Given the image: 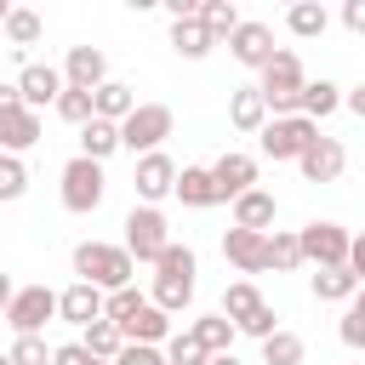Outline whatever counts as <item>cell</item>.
<instances>
[{
  "label": "cell",
  "instance_id": "obj_1",
  "mask_svg": "<svg viewBox=\"0 0 365 365\" xmlns=\"http://www.w3.org/2000/svg\"><path fill=\"white\" fill-rule=\"evenodd\" d=\"M74 274H80L86 285H97V291H125V285H131V274H137V262H131V251H125V245L80 240V245H74Z\"/></svg>",
  "mask_w": 365,
  "mask_h": 365
},
{
  "label": "cell",
  "instance_id": "obj_2",
  "mask_svg": "<svg viewBox=\"0 0 365 365\" xmlns=\"http://www.w3.org/2000/svg\"><path fill=\"white\" fill-rule=\"evenodd\" d=\"M257 91H262V103H268V114L274 120H285V114H302V91H308V80H302V63H297V51H274V63L262 68V80H257Z\"/></svg>",
  "mask_w": 365,
  "mask_h": 365
},
{
  "label": "cell",
  "instance_id": "obj_3",
  "mask_svg": "<svg viewBox=\"0 0 365 365\" xmlns=\"http://www.w3.org/2000/svg\"><path fill=\"white\" fill-rule=\"evenodd\" d=\"M63 211H74V217H91L97 205H103V194H108V177H103V165L97 160H86V154H74L68 165H63Z\"/></svg>",
  "mask_w": 365,
  "mask_h": 365
},
{
  "label": "cell",
  "instance_id": "obj_4",
  "mask_svg": "<svg viewBox=\"0 0 365 365\" xmlns=\"http://www.w3.org/2000/svg\"><path fill=\"white\" fill-rule=\"evenodd\" d=\"M165 245H171L165 211L160 205H131L125 211V251H131V262H160Z\"/></svg>",
  "mask_w": 365,
  "mask_h": 365
},
{
  "label": "cell",
  "instance_id": "obj_5",
  "mask_svg": "<svg viewBox=\"0 0 365 365\" xmlns=\"http://www.w3.org/2000/svg\"><path fill=\"white\" fill-rule=\"evenodd\" d=\"M171 125H177V114L165 103H137V114L120 125V148H131L137 160L143 154H160V143L171 137Z\"/></svg>",
  "mask_w": 365,
  "mask_h": 365
},
{
  "label": "cell",
  "instance_id": "obj_6",
  "mask_svg": "<svg viewBox=\"0 0 365 365\" xmlns=\"http://www.w3.org/2000/svg\"><path fill=\"white\" fill-rule=\"evenodd\" d=\"M314 137H319V125H314L308 114H285V120H268V125L257 131V148H262L268 160H302Z\"/></svg>",
  "mask_w": 365,
  "mask_h": 365
},
{
  "label": "cell",
  "instance_id": "obj_7",
  "mask_svg": "<svg viewBox=\"0 0 365 365\" xmlns=\"http://www.w3.org/2000/svg\"><path fill=\"white\" fill-rule=\"evenodd\" d=\"M297 240H302V262H314V268H348L354 234L342 222H308V228H297Z\"/></svg>",
  "mask_w": 365,
  "mask_h": 365
},
{
  "label": "cell",
  "instance_id": "obj_8",
  "mask_svg": "<svg viewBox=\"0 0 365 365\" xmlns=\"http://www.w3.org/2000/svg\"><path fill=\"white\" fill-rule=\"evenodd\" d=\"M46 319H57V291H46V285H17L11 308H6V325H11L17 336H40Z\"/></svg>",
  "mask_w": 365,
  "mask_h": 365
},
{
  "label": "cell",
  "instance_id": "obj_9",
  "mask_svg": "<svg viewBox=\"0 0 365 365\" xmlns=\"http://www.w3.org/2000/svg\"><path fill=\"white\" fill-rule=\"evenodd\" d=\"M228 51H234V63H245V68H257V74H262V68L274 63V51H279V46H274V29H268V23H257V17H245V23L234 29V40H228Z\"/></svg>",
  "mask_w": 365,
  "mask_h": 365
},
{
  "label": "cell",
  "instance_id": "obj_10",
  "mask_svg": "<svg viewBox=\"0 0 365 365\" xmlns=\"http://www.w3.org/2000/svg\"><path fill=\"white\" fill-rule=\"evenodd\" d=\"M17 91H23V108H57V97L68 91V80H63V68H51V63H23V74H17Z\"/></svg>",
  "mask_w": 365,
  "mask_h": 365
},
{
  "label": "cell",
  "instance_id": "obj_11",
  "mask_svg": "<svg viewBox=\"0 0 365 365\" xmlns=\"http://www.w3.org/2000/svg\"><path fill=\"white\" fill-rule=\"evenodd\" d=\"M131 182H137L143 205H160L165 194H177V160H171L165 148H160V154H143V160H137V177H131Z\"/></svg>",
  "mask_w": 365,
  "mask_h": 365
},
{
  "label": "cell",
  "instance_id": "obj_12",
  "mask_svg": "<svg viewBox=\"0 0 365 365\" xmlns=\"http://www.w3.org/2000/svg\"><path fill=\"white\" fill-rule=\"evenodd\" d=\"M103 302H108V291H97V285H86V279H74L68 291H57V319H68V325H97L103 319Z\"/></svg>",
  "mask_w": 365,
  "mask_h": 365
},
{
  "label": "cell",
  "instance_id": "obj_13",
  "mask_svg": "<svg viewBox=\"0 0 365 365\" xmlns=\"http://www.w3.org/2000/svg\"><path fill=\"white\" fill-rule=\"evenodd\" d=\"M63 80H68L74 91H97V86H108V57H103L97 46H68Z\"/></svg>",
  "mask_w": 365,
  "mask_h": 365
},
{
  "label": "cell",
  "instance_id": "obj_14",
  "mask_svg": "<svg viewBox=\"0 0 365 365\" xmlns=\"http://www.w3.org/2000/svg\"><path fill=\"white\" fill-rule=\"evenodd\" d=\"M342 165H348V148H342L336 137H314V143H308V154L297 160V171H302L308 182H336V177H342Z\"/></svg>",
  "mask_w": 365,
  "mask_h": 365
},
{
  "label": "cell",
  "instance_id": "obj_15",
  "mask_svg": "<svg viewBox=\"0 0 365 365\" xmlns=\"http://www.w3.org/2000/svg\"><path fill=\"white\" fill-rule=\"evenodd\" d=\"M211 177H217V194H222V200H240V194L257 188V160L240 154V148H228V154L211 165Z\"/></svg>",
  "mask_w": 365,
  "mask_h": 365
},
{
  "label": "cell",
  "instance_id": "obj_16",
  "mask_svg": "<svg viewBox=\"0 0 365 365\" xmlns=\"http://www.w3.org/2000/svg\"><path fill=\"white\" fill-rule=\"evenodd\" d=\"M222 257H228L240 274H262V268H268V234L228 228V234H222Z\"/></svg>",
  "mask_w": 365,
  "mask_h": 365
},
{
  "label": "cell",
  "instance_id": "obj_17",
  "mask_svg": "<svg viewBox=\"0 0 365 365\" xmlns=\"http://www.w3.org/2000/svg\"><path fill=\"white\" fill-rule=\"evenodd\" d=\"M120 336L125 342H148V348H165L171 342V314L165 308H154V302H143L125 325H120Z\"/></svg>",
  "mask_w": 365,
  "mask_h": 365
},
{
  "label": "cell",
  "instance_id": "obj_18",
  "mask_svg": "<svg viewBox=\"0 0 365 365\" xmlns=\"http://www.w3.org/2000/svg\"><path fill=\"white\" fill-rule=\"evenodd\" d=\"M40 143V114L34 108H11V114H0V154H29Z\"/></svg>",
  "mask_w": 365,
  "mask_h": 365
},
{
  "label": "cell",
  "instance_id": "obj_19",
  "mask_svg": "<svg viewBox=\"0 0 365 365\" xmlns=\"http://www.w3.org/2000/svg\"><path fill=\"white\" fill-rule=\"evenodd\" d=\"M177 200L188 205V211H211L222 194H217V177H211V165H182L177 171Z\"/></svg>",
  "mask_w": 365,
  "mask_h": 365
},
{
  "label": "cell",
  "instance_id": "obj_20",
  "mask_svg": "<svg viewBox=\"0 0 365 365\" xmlns=\"http://www.w3.org/2000/svg\"><path fill=\"white\" fill-rule=\"evenodd\" d=\"M268 120H274V114H268V103H262L257 86H240V91L228 97V125H234V131H251V137H257Z\"/></svg>",
  "mask_w": 365,
  "mask_h": 365
},
{
  "label": "cell",
  "instance_id": "obj_21",
  "mask_svg": "<svg viewBox=\"0 0 365 365\" xmlns=\"http://www.w3.org/2000/svg\"><path fill=\"white\" fill-rule=\"evenodd\" d=\"M262 308H268V302H262V291H257L251 279H234V285L222 291V308H217V314H222V319H234V331H245Z\"/></svg>",
  "mask_w": 365,
  "mask_h": 365
},
{
  "label": "cell",
  "instance_id": "obj_22",
  "mask_svg": "<svg viewBox=\"0 0 365 365\" xmlns=\"http://www.w3.org/2000/svg\"><path fill=\"white\" fill-rule=\"evenodd\" d=\"M274 194L268 188H251V194H240L234 200V228H251V234H268L274 228Z\"/></svg>",
  "mask_w": 365,
  "mask_h": 365
},
{
  "label": "cell",
  "instance_id": "obj_23",
  "mask_svg": "<svg viewBox=\"0 0 365 365\" xmlns=\"http://www.w3.org/2000/svg\"><path fill=\"white\" fill-rule=\"evenodd\" d=\"M188 336L217 359V354H234V336H240V331H234V319H222V314H200V319L188 325Z\"/></svg>",
  "mask_w": 365,
  "mask_h": 365
},
{
  "label": "cell",
  "instance_id": "obj_24",
  "mask_svg": "<svg viewBox=\"0 0 365 365\" xmlns=\"http://www.w3.org/2000/svg\"><path fill=\"white\" fill-rule=\"evenodd\" d=\"M91 103H97V120H114V125H125V120L137 114V97H131V86H125V80L97 86V91H91Z\"/></svg>",
  "mask_w": 365,
  "mask_h": 365
},
{
  "label": "cell",
  "instance_id": "obj_25",
  "mask_svg": "<svg viewBox=\"0 0 365 365\" xmlns=\"http://www.w3.org/2000/svg\"><path fill=\"white\" fill-rule=\"evenodd\" d=\"M148 302L165 308V314H182L194 302V274H154V297Z\"/></svg>",
  "mask_w": 365,
  "mask_h": 365
},
{
  "label": "cell",
  "instance_id": "obj_26",
  "mask_svg": "<svg viewBox=\"0 0 365 365\" xmlns=\"http://www.w3.org/2000/svg\"><path fill=\"white\" fill-rule=\"evenodd\" d=\"M285 29H291L297 40H319V34L331 29V11H325L319 0H297V6L285 11Z\"/></svg>",
  "mask_w": 365,
  "mask_h": 365
},
{
  "label": "cell",
  "instance_id": "obj_27",
  "mask_svg": "<svg viewBox=\"0 0 365 365\" xmlns=\"http://www.w3.org/2000/svg\"><path fill=\"white\" fill-rule=\"evenodd\" d=\"M211 34H205V23L200 17H188V23H171V51L177 57H188V63H200V57H211Z\"/></svg>",
  "mask_w": 365,
  "mask_h": 365
},
{
  "label": "cell",
  "instance_id": "obj_28",
  "mask_svg": "<svg viewBox=\"0 0 365 365\" xmlns=\"http://www.w3.org/2000/svg\"><path fill=\"white\" fill-rule=\"evenodd\" d=\"M80 348H86L91 359H103V365H114V359H120V348H125V336H120V325H114V319H97V325H86V336H80Z\"/></svg>",
  "mask_w": 365,
  "mask_h": 365
},
{
  "label": "cell",
  "instance_id": "obj_29",
  "mask_svg": "<svg viewBox=\"0 0 365 365\" xmlns=\"http://www.w3.org/2000/svg\"><path fill=\"white\" fill-rule=\"evenodd\" d=\"M200 23H205L211 40H234V29H240L245 17H240L234 0H200Z\"/></svg>",
  "mask_w": 365,
  "mask_h": 365
},
{
  "label": "cell",
  "instance_id": "obj_30",
  "mask_svg": "<svg viewBox=\"0 0 365 365\" xmlns=\"http://www.w3.org/2000/svg\"><path fill=\"white\" fill-rule=\"evenodd\" d=\"M114 148H120V125H114V120H91V125H80V154H86V160L103 165Z\"/></svg>",
  "mask_w": 365,
  "mask_h": 365
},
{
  "label": "cell",
  "instance_id": "obj_31",
  "mask_svg": "<svg viewBox=\"0 0 365 365\" xmlns=\"http://www.w3.org/2000/svg\"><path fill=\"white\" fill-rule=\"evenodd\" d=\"M308 285H314V297H319V302H354V291H359L354 268H319Z\"/></svg>",
  "mask_w": 365,
  "mask_h": 365
},
{
  "label": "cell",
  "instance_id": "obj_32",
  "mask_svg": "<svg viewBox=\"0 0 365 365\" xmlns=\"http://www.w3.org/2000/svg\"><path fill=\"white\" fill-rule=\"evenodd\" d=\"M342 108V86H331V80H308V91H302V114L319 125L325 114H336Z\"/></svg>",
  "mask_w": 365,
  "mask_h": 365
},
{
  "label": "cell",
  "instance_id": "obj_33",
  "mask_svg": "<svg viewBox=\"0 0 365 365\" xmlns=\"http://www.w3.org/2000/svg\"><path fill=\"white\" fill-rule=\"evenodd\" d=\"M6 40H11V51H29V46L40 40V11L11 6V17H6Z\"/></svg>",
  "mask_w": 365,
  "mask_h": 365
},
{
  "label": "cell",
  "instance_id": "obj_34",
  "mask_svg": "<svg viewBox=\"0 0 365 365\" xmlns=\"http://www.w3.org/2000/svg\"><path fill=\"white\" fill-rule=\"evenodd\" d=\"M268 268L274 274H291V268H302V240L297 234H268Z\"/></svg>",
  "mask_w": 365,
  "mask_h": 365
},
{
  "label": "cell",
  "instance_id": "obj_35",
  "mask_svg": "<svg viewBox=\"0 0 365 365\" xmlns=\"http://www.w3.org/2000/svg\"><path fill=\"white\" fill-rule=\"evenodd\" d=\"M262 365H302V336L279 325V331L262 342Z\"/></svg>",
  "mask_w": 365,
  "mask_h": 365
},
{
  "label": "cell",
  "instance_id": "obj_36",
  "mask_svg": "<svg viewBox=\"0 0 365 365\" xmlns=\"http://www.w3.org/2000/svg\"><path fill=\"white\" fill-rule=\"evenodd\" d=\"M57 120H68V125H91V120H97L91 91H74V86H68V91L57 97Z\"/></svg>",
  "mask_w": 365,
  "mask_h": 365
},
{
  "label": "cell",
  "instance_id": "obj_37",
  "mask_svg": "<svg viewBox=\"0 0 365 365\" xmlns=\"http://www.w3.org/2000/svg\"><path fill=\"white\" fill-rule=\"evenodd\" d=\"M29 194V165L17 154H0V200H23Z\"/></svg>",
  "mask_w": 365,
  "mask_h": 365
},
{
  "label": "cell",
  "instance_id": "obj_38",
  "mask_svg": "<svg viewBox=\"0 0 365 365\" xmlns=\"http://www.w3.org/2000/svg\"><path fill=\"white\" fill-rule=\"evenodd\" d=\"M143 302H148V297H143L137 285H125V291H108V302H103V319H114V325H125V319H131V314H137Z\"/></svg>",
  "mask_w": 365,
  "mask_h": 365
},
{
  "label": "cell",
  "instance_id": "obj_39",
  "mask_svg": "<svg viewBox=\"0 0 365 365\" xmlns=\"http://www.w3.org/2000/svg\"><path fill=\"white\" fill-rule=\"evenodd\" d=\"M165 365H211V354L182 331V336H171V342H165Z\"/></svg>",
  "mask_w": 365,
  "mask_h": 365
},
{
  "label": "cell",
  "instance_id": "obj_40",
  "mask_svg": "<svg viewBox=\"0 0 365 365\" xmlns=\"http://www.w3.org/2000/svg\"><path fill=\"white\" fill-rule=\"evenodd\" d=\"M6 354H11V365H51V348H46L40 336H17Z\"/></svg>",
  "mask_w": 365,
  "mask_h": 365
},
{
  "label": "cell",
  "instance_id": "obj_41",
  "mask_svg": "<svg viewBox=\"0 0 365 365\" xmlns=\"http://www.w3.org/2000/svg\"><path fill=\"white\" fill-rule=\"evenodd\" d=\"M336 331H342V342H348L354 354H365V308H354V302H348V308H342V325H336Z\"/></svg>",
  "mask_w": 365,
  "mask_h": 365
},
{
  "label": "cell",
  "instance_id": "obj_42",
  "mask_svg": "<svg viewBox=\"0 0 365 365\" xmlns=\"http://www.w3.org/2000/svg\"><path fill=\"white\" fill-rule=\"evenodd\" d=\"M154 274H194V251L171 240V245H165V257L154 262Z\"/></svg>",
  "mask_w": 365,
  "mask_h": 365
},
{
  "label": "cell",
  "instance_id": "obj_43",
  "mask_svg": "<svg viewBox=\"0 0 365 365\" xmlns=\"http://www.w3.org/2000/svg\"><path fill=\"white\" fill-rule=\"evenodd\" d=\"M114 365H165V348H148V342H125Z\"/></svg>",
  "mask_w": 365,
  "mask_h": 365
},
{
  "label": "cell",
  "instance_id": "obj_44",
  "mask_svg": "<svg viewBox=\"0 0 365 365\" xmlns=\"http://www.w3.org/2000/svg\"><path fill=\"white\" fill-rule=\"evenodd\" d=\"M51 365H97L80 342H63V348H51Z\"/></svg>",
  "mask_w": 365,
  "mask_h": 365
},
{
  "label": "cell",
  "instance_id": "obj_45",
  "mask_svg": "<svg viewBox=\"0 0 365 365\" xmlns=\"http://www.w3.org/2000/svg\"><path fill=\"white\" fill-rule=\"evenodd\" d=\"M342 23H348V34H365V0H348L342 6Z\"/></svg>",
  "mask_w": 365,
  "mask_h": 365
},
{
  "label": "cell",
  "instance_id": "obj_46",
  "mask_svg": "<svg viewBox=\"0 0 365 365\" xmlns=\"http://www.w3.org/2000/svg\"><path fill=\"white\" fill-rule=\"evenodd\" d=\"M342 108H348L354 120H365V80H359L354 91H342Z\"/></svg>",
  "mask_w": 365,
  "mask_h": 365
},
{
  "label": "cell",
  "instance_id": "obj_47",
  "mask_svg": "<svg viewBox=\"0 0 365 365\" xmlns=\"http://www.w3.org/2000/svg\"><path fill=\"white\" fill-rule=\"evenodd\" d=\"M348 268H354V279L365 285V234H359V240L348 245Z\"/></svg>",
  "mask_w": 365,
  "mask_h": 365
},
{
  "label": "cell",
  "instance_id": "obj_48",
  "mask_svg": "<svg viewBox=\"0 0 365 365\" xmlns=\"http://www.w3.org/2000/svg\"><path fill=\"white\" fill-rule=\"evenodd\" d=\"M11 108H23V91H17V80H11V86H0V114H11Z\"/></svg>",
  "mask_w": 365,
  "mask_h": 365
},
{
  "label": "cell",
  "instance_id": "obj_49",
  "mask_svg": "<svg viewBox=\"0 0 365 365\" xmlns=\"http://www.w3.org/2000/svg\"><path fill=\"white\" fill-rule=\"evenodd\" d=\"M11 297H17V285H11V274H0V308H11Z\"/></svg>",
  "mask_w": 365,
  "mask_h": 365
},
{
  "label": "cell",
  "instance_id": "obj_50",
  "mask_svg": "<svg viewBox=\"0 0 365 365\" xmlns=\"http://www.w3.org/2000/svg\"><path fill=\"white\" fill-rule=\"evenodd\" d=\"M211 365H240V359H234V354H217V359H211Z\"/></svg>",
  "mask_w": 365,
  "mask_h": 365
},
{
  "label": "cell",
  "instance_id": "obj_51",
  "mask_svg": "<svg viewBox=\"0 0 365 365\" xmlns=\"http://www.w3.org/2000/svg\"><path fill=\"white\" fill-rule=\"evenodd\" d=\"M354 308H365V285H359V291H354Z\"/></svg>",
  "mask_w": 365,
  "mask_h": 365
},
{
  "label": "cell",
  "instance_id": "obj_52",
  "mask_svg": "<svg viewBox=\"0 0 365 365\" xmlns=\"http://www.w3.org/2000/svg\"><path fill=\"white\" fill-rule=\"evenodd\" d=\"M6 17H11V6H6V0H0V29H6Z\"/></svg>",
  "mask_w": 365,
  "mask_h": 365
},
{
  "label": "cell",
  "instance_id": "obj_53",
  "mask_svg": "<svg viewBox=\"0 0 365 365\" xmlns=\"http://www.w3.org/2000/svg\"><path fill=\"white\" fill-rule=\"evenodd\" d=\"M0 365H11V354H0Z\"/></svg>",
  "mask_w": 365,
  "mask_h": 365
},
{
  "label": "cell",
  "instance_id": "obj_54",
  "mask_svg": "<svg viewBox=\"0 0 365 365\" xmlns=\"http://www.w3.org/2000/svg\"><path fill=\"white\" fill-rule=\"evenodd\" d=\"M0 319H6V308H0Z\"/></svg>",
  "mask_w": 365,
  "mask_h": 365
},
{
  "label": "cell",
  "instance_id": "obj_55",
  "mask_svg": "<svg viewBox=\"0 0 365 365\" xmlns=\"http://www.w3.org/2000/svg\"><path fill=\"white\" fill-rule=\"evenodd\" d=\"M97 365H103V359H97Z\"/></svg>",
  "mask_w": 365,
  "mask_h": 365
}]
</instances>
